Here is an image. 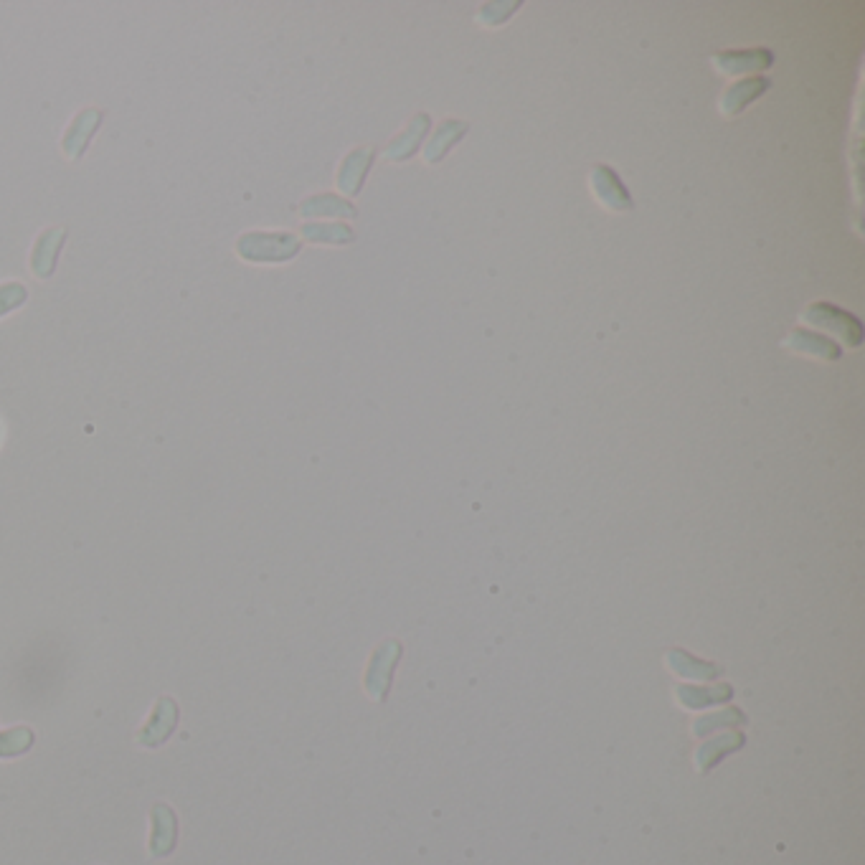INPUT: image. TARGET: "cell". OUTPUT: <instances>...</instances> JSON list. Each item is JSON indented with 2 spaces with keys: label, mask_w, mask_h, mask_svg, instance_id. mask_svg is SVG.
<instances>
[{
  "label": "cell",
  "mask_w": 865,
  "mask_h": 865,
  "mask_svg": "<svg viewBox=\"0 0 865 865\" xmlns=\"http://www.w3.org/2000/svg\"><path fill=\"white\" fill-rule=\"evenodd\" d=\"M150 855L153 858H168L178 845V815L165 802H155L150 810Z\"/></svg>",
  "instance_id": "5b68a950"
},
{
  "label": "cell",
  "mask_w": 865,
  "mask_h": 865,
  "mask_svg": "<svg viewBox=\"0 0 865 865\" xmlns=\"http://www.w3.org/2000/svg\"><path fill=\"white\" fill-rule=\"evenodd\" d=\"M300 247V239L290 231H249L236 241L239 257L259 264L290 262L300 254Z\"/></svg>",
  "instance_id": "6da1fadb"
},
{
  "label": "cell",
  "mask_w": 865,
  "mask_h": 865,
  "mask_svg": "<svg viewBox=\"0 0 865 865\" xmlns=\"http://www.w3.org/2000/svg\"><path fill=\"white\" fill-rule=\"evenodd\" d=\"M465 132H467V122L444 120L442 125H439V130L432 135L427 148H424V163L429 165L442 163V160L447 158L449 150H452V145H457L462 137H465Z\"/></svg>",
  "instance_id": "5bb4252c"
},
{
  "label": "cell",
  "mask_w": 865,
  "mask_h": 865,
  "mask_svg": "<svg viewBox=\"0 0 865 865\" xmlns=\"http://www.w3.org/2000/svg\"><path fill=\"white\" fill-rule=\"evenodd\" d=\"M373 158H376L373 148H356L345 155V160L338 168V188L345 196H358L361 193Z\"/></svg>",
  "instance_id": "9c48e42d"
},
{
  "label": "cell",
  "mask_w": 865,
  "mask_h": 865,
  "mask_svg": "<svg viewBox=\"0 0 865 865\" xmlns=\"http://www.w3.org/2000/svg\"><path fill=\"white\" fill-rule=\"evenodd\" d=\"M429 127H432V117H429L427 112H419V115L406 125V130L391 140L389 148L384 150V158L389 160V163H404V160L414 158L419 145L424 143V137L429 135Z\"/></svg>",
  "instance_id": "52a82bcc"
},
{
  "label": "cell",
  "mask_w": 865,
  "mask_h": 865,
  "mask_svg": "<svg viewBox=\"0 0 865 865\" xmlns=\"http://www.w3.org/2000/svg\"><path fill=\"white\" fill-rule=\"evenodd\" d=\"M28 300V290L23 285H18V282H6V285H0V318L6 313H11V310H16V307L26 305Z\"/></svg>",
  "instance_id": "ac0fdd59"
},
{
  "label": "cell",
  "mask_w": 865,
  "mask_h": 865,
  "mask_svg": "<svg viewBox=\"0 0 865 865\" xmlns=\"http://www.w3.org/2000/svg\"><path fill=\"white\" fill-rule=\"evenodd\" d=\"M36 736L28 726H16L0 734V759H16V756L26 754L33 746Z\"/></svg>",
  "instance_id": "2e32d148"
},
{
  "label": "cell",
  "mask_w": 865,
  "mask_h": 865,
  "mask_svg": "<svg viewBox=\"0 0 865 865\" xmlns=\"http://www.w3.org/2000/svg\"><path fill=\"white\" fill-rule=\"evenodd\" d=\"M300 214L307 219H318V216H340V219H356L358 209L348 198L335 196V193H320V196H310L300 203Z\"/></svg>",
  "instance_id": "4fadbf2b"
},
{
  "label": "cell",
  "mask_w": 865,
  "mask_h": 865,
  "mask_svg": "<svg viewBox=\"0 0 865 865\" xmlns=\"http://www.w3.org/2000/svg\"><path fill=\"white\" fill-rule=\"evenodd\" d=\"M178 718H181L178 703L170 696H160L158 701H155L150 718L145 721L140 734H137V744L145 746V749H158V746H163L165 741L173 736V731H176Z\"/></svg>",
  "instance_id": "3957f363"
},
{
  "label": "cell",
  "mask_w": 865,
  "mask_h": 865,
  "mask_svg": "<svg viewBox=\"0 0 865 865\" xmlns=\"http://www.w3.org/2000/svg\"><path fill=\"white\" fill-rule=\"evenodd\" d=\"M767 89L769 82L764 77L741 79V82L731 84V87L723 92L721 102H718V110H721L723 117H736L741 110H746L751 102H756Z\"/></svg>",
  "instance_id": "30bf717a"
},
{
  "label": "cell",
  "mask_w": 865,
  "mask_h": 865,
  "mask_svg": "<svg viewBox=\"0 0 865 865\" xmlns=\"http://www.w3.org/2000/svg\"><path fill=\"white\" fill-rule=\"evenodd\" d=\"M302 236L313 244H333V247H343L356 241L351 226L345 224H305L302 226Z\"/></svg>",
  "instance_id": "9a60e30c"
},
{
  "label": "cell",
  "mask_w": 865,
  "mask_h": 865,
  "mask_svg": "<svg viewBox=\"0 0 865 865\" xmlns=\"http://www.w3.org/2000/svg\"><path fill=\"white\" fill-rule=\"evenodd\" d=\"M589 186H592L594 198L602 203L604 209L625 214V211H632V206H635L627 186L619 181V176L609 168V165H597V168H592V173H589Z\"/></svg>",
  "instance_id": "277c9868"
},
{
  "label": "cell",
  "mask_w": 865,
  "mask_h": 865,
  "mask_svg": "<svg viewBox=\"0 0 865 865\" xmlns=\"http://www.w3.org/2000/svg\"><path fill=\"white\" fill-rule=\"evenodd\" d=\"M802 320L838 338L840 343H845V348H858L863 343V325H860V320L853 313H845L840 307L830 305V302H812L802 313Z\"/></svg>",
  "instance_id": "7a4b0ae2"
},
{
  "label": "cell",
  "mask_w": 865,
  "mask_h": 865,
  "mask_svg": "<svg viewBox=\"0 0 865 865\" xmlns=\"http://www.w3.org/2000/svg\"><path fill=\"white\" fill-rule=\"evenodd\" d=\"M774 64V56L769 49H744V51H721L713 56L716 72L739 77V74H761Z\"/></svg>",
  "instance_id": "8992f818"
},
{
  "label": "cell",
  "mask_w": 865,
  "mask_h": 865,
  "mask_svg": "<svg viewBox=\"0 0 865 865\" xmlns=\"http://www.w3.org/2000/svg\"><path fill=\"white\" fill-rule=\"evenodd\" d=\"M66 241V229H49L36 239L31 252V269L39 280L51 277L56 269V259H59V249Z\"/></svg>",
  "instance_id": "8fae6325"
},
{
  "label": "cell",
  "mask_w": 865,
  "mask_h": 865,
  "mask_svg": "<svg viewBox=\"0 0 865 865\" xmlns=\"http://www.w3.org/2000/svg\"><path fill=\"white\" fill-rule=\"evenodd\" d=\"M518 8H521L518 0H510V3H488V6H482V11L477 13V23H482V26H500V23L508 21Z\"/></svg>",
  "instance_id": "e0dca14e"
},
{
  "label": "cell",
  "mask_w": 865,
  "mask_h": 865,
  "mask_svg": "<svg viewBox=\"0 0 865 865\" xmlns=\"http://www.w3.org/2000/svg\"><path fill=\"white\" fill-rule=\"evenodd\" d=\"M99 122H102V112L99 110H84L74 117V122L69 125V130H66L64 140H61V148H64V153L69 155V158H79V155L87 150Z\"/></svg>",
  "instance_id": "7c38bea8"
},
{
  "label": "cell",
  "mask_w": 865,
  "mask_h": 865,
  "mask_svg": "<svg viewBox=\"0 0 865 865\" xmlns=\"http://www.w3.org/2000/svg\"><path fill=\"white\" fill-rule=\"evenodd\" d=\"M784 348L794 353H802V356L817 358V361H838L843 356L840 345L835 340L825 338L820 333H810V330H792L787 338L782 340Z\"/></svg>",
  "instance_id": "ba28073f"
}]
</instances>
